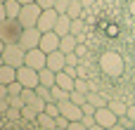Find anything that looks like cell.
<instances>
[{
  "mask_svg": "<svg viewBox=\"0 0 135 130\" xmlns=\"http://www.w3.org/2000/svg\"><path fill=\"white\" fill-rule=\"evenodd\" d=\"M59 43H62V36H57L55 31H45V33H43V38H40V45H38V47H40L43 52H47V54H50V52L59 50Z\"/></svg>",
  "mask_w": 135,
  "mask_h": 130,
  "instance_id": "30bf717a",
  "label": "cell"
},
{
  "mask_svg": "<svg viewBox=\"0 0 135 130\" xmlns=\"http://www.w3.org/2000/svg\"><path fill=\"white\" fill-rule=\"evenodd\" d=\"M74 52H76V54H78V57H81V59H83V57H85V54H88V47H85V45H83V43H78V47H76V50H74Z\"/></svg>",
  "mask_w": 135,
  "mask_h": 130,
  "instance_id": "74e56055",
  "label": "cell"
},
{
  "mask_svg": "<svg viewBox=\"0 0 135 130\" xmlns=\"http://www.w3.org/2000/svg\"><path fill=\"white\" fill-rule=\"evenodd\" d=\"M21 90H24V85H21L19 81H14V83H9V85H7V92H9V97H17V95H21Z\"/></svg>",
  "mask_w": 135,
  "mask_h": 130,
  "instance_id": "f1b7e54d",
  "label": "cell"
},
{
  "mask_svg": "<svg viewBox=\"0 0 135 130\" xmlns=\"http://www.w3.org/2000/svg\"><path fill=\"white\" fill-rule=\"evenodd\" d=\"M71 17L69 14H59V19H57V24H55V33L57 36H69L71 33Z\"/></svg>",
  "mask_w": 135,
  "mask_h": 130,
  "instance_id": "7c38bea8",
  "label": "cell"
},
{
  "mask_svg": "<svg viewBox=\"0 0 135 130\" xmlns=\"http://www.w3.org/2000/svg\"><path fill=\"white\" fill-rule=\"evenodd\" d=\"M66 14H69L71 19H83V17H85V7H83V2H81V0H71Z\"/></svg>",
  "mask_w": 135,
  "mask_h": 130,
  "instance_id": "2e32d148",
  "label": "cell"
},
{
  "mask_svg": "<svg viewBox=\"0 0 135 130\" xmlns=\"http://www.w3.org/2000/svg\"><path fill=\"white\" fill-rule=\"evenodd\" d=\"M14 81H17V69L9 66V64H2V66H0V83H2V85H9V83H14Z\"/></svg>",
  "mask_w": 135,
  "mask_h": 130,
  "instance_id": "5bb4252c",
  "label": "cell"
},
{
  "mask_svg": "<svg viewBox=\"0 0 135 130\" xmlns=\"http://www.w3.org/2000/svg\"><path fill=\"white\" fill-rule=\"evenodd\" d=\"M81 2H83V7H85V9H88V7H93V5H95V2H97V0H81Z\"/></svg>",
  "mask_w": 135,
  "mask_h": 130,
  "instance_id": "ee69618b",
  "label": "cell"
},
{
  "mask_svg": "<svg viewBox=\"0 0 135 130\" xmlns=\"http://www.w3.org/2000/svg\"><path fill=\"white\" fill-rule=\"evenodd\" d=\"M66 64H69V66H78V64H81V57H78L76 52H66Z\"/></svg>",
  "mask_w": 135,
  "mask_h": 130,
  "instance_id": "d6a6232c",
  "label": "cell"
},
{
  "mask_svg": "<svg viewBox=\"0 0 135 130\" xmlns=\"http://www.w3.org/2000/svg\"><path fill=\"white\" fill-rule=\"evenodd\" d=\"M66 130H88V126H85L83 121H71V123H69V128H66Z\"/></svg>",
  "mask_w": 135,
  "mask_h": 130,
  "instance_id": "836d02e7",
  "label": "cell"
},
{
  "mask_svg": "<svg viewBox=\"0 0 135 130\" xmlns=\"http://www.w3.org/2000/svg\"><path fill=\"white\" fill-rule=\"evenodd\" d=\"M64 66H66V54L62 50H55V52L47 54V69H52L55 73H59V71H64Z\"/></svg>",
  "mask_w": 135,
  "mask_h": 130,
  "instance_id": "8fae6325",
  "label": "cell"
},
{
  "mask_svg": "<svg viewBox=\"0 0 135 130\" xmlns=\"http://www.w3.org/2000/svg\"><path fill=\"white\" fill-rule=\"evenodd\" d=\"M38 81H40V85H47V88H52L55 83H57V73L52 71V69H40L38 71Z\"/></svg>",
  "mask_w": 135,
  "mask_h": 130,
  "instance_id": "9a60e30c",
  "label": "cell"
},
{
  "mask_svg": "<svg viewBox=\"0 0 135 130\" xmlns=\"http://www.w3.org/2000/svg\"><path fill=\"white\" fill-rule=\"evenodd\" d=\"M36 2H38V5H40V7H43V9H52V7H55V2H57V0H36Z\"/></svg>",
  "mask_w": 135,
  "mask_h": 130,
  "instance_id": "8d00e7d4",
  "label": "cell"
},
{
  "mask_svg": "<svg viewBox=\"0 0 135 130\" xmlns=\"http://www.w3.org/2000/svg\"><path fill=\"white\" fill-rule=\"evenodd\" d=\"M5 116H7L9 121H19V118H21V109H19V107H12V104H9V109H7V114H5Z\"/></svg>",
  "mask_w": 135,
  "mask_h": 130,
  "instance_id": "4dcf8cb0",
  "label": "cell"
},
{
  "mask_svg": "<svg viewBox=\"0 0 135 130\" xmlns=\"http://www.w3.org/2000/svg\"><path fill=\"white\" fill-rule=\"evenodd\" d=\"M24 26L19 24V19H7L0 24V40H5L7 45L9 43H19V36H21Z\"/></svg>",
  "mask_w": 135,
  "mask_h": 130,
  "instance_id": "277c9868",
  "label": "cell"
},
{
  "mask_svg": "<svg viewBox=\"0 0 135 130\" xmlns=\"http://www.w3.org/2000/svg\"><path fill=\"white\" fill-rule=\"evenodd\" d=\"M40 38H43V31H38V26H36V28H24L21 36H19V47H24V50H36V47L40 45Z\"/></svg>",
  "mask_w": 135,
  "mask_h": 130,
  "instance_id": "5b68a950",
  "label": "cell"
},
{
  "mask_svg": "<svg viewBox=\"0 0 135 130\" xmlns=\"http://www.w3.org/2000/svg\"><path fill=\"white\" fill-rule=\"evenodd\" d=\"M78 36H74V33H69V36H62V43H59V50L66 54V52H74L76 47H78Z\"/></svg>",
  "mask_w": 135,
  "mask_h": 130,
  "instance_id": "4fadbf2b",
  "label": "cell"
},
{
  "mask_svg": "<svg viewBox=\"0 0 135 130\" xmlns=\"http://www.w3.org/2000/svg\"><path fill=\"white\" fill-rule=\"evenodd\" d=\"M107 107H109L116 116H126V114H128V104H126V102H121V99H109V102H107Z\"/></svg>",
  "mask_w": 135,
  "mask_h": 130,
  "instance_id": "d6986e66",
  "label": "cell"
},
{
  "mask_svg": "<svg viewBox=\"0 0 135 130\" xmlns=\"http://www.w3.org/2000/svg\"><path fill=\"white\" fill-rule=\"evenodd\" d=\"M74 81H76V78H71L66 71H59V73H57V85L64 88V90H69V92L74 90Z\"/></svg>",
  "mask_w": 135,
  "mask_h": 130,
  "instance_id": "ac0fdd59",
  "label": "cell"
},
{
  "mask_svg": "<svg viewBox=\"0 0 135 130\" xmlns=\"http://www.w3.org/2000/svg\"><path fill=\"white\" fill-rule=\"evenodd\" d=\"M9 97V92H7V85H2L0 83V99H7Z\"/></svg>",
  "mask_w": 135,
  "mask_h": 130,
  "instance_id": "60d3db41",
  "label": "cell"
},
{
  "mask_svg": "<svg viewBox=\"0 0 135 130\" xmlns=\"http://www.w3.org/2000/svg\"><path fill=\"white\" fill-rule=\"evenodd\" d=\"M69 5H71V0H57V2H55V9H57L59 14H66Z\"/></svg>",
  "mask_w": 135,
  "mask_h": 130,
  "instance_id": "1f68e13d",
  "label": "cell"
},
{
  "mask_svg": "<svg viewBox=\"0 0 135 130\" xmlns=\"http://www.w3.org/2000/svg\"><path fill=\"white\" fill-rule=\"evenodd\" d=\"M88 102H90L93 107H107V99H104L100 92H95V90H90V92H88Z\"/></svg>",
  "mask_w": 135,
  "mask_h": 130,
  "instance_id": "603a6c76",
  "label": "cell"
},
{
  "mask_svg": "<svg viewBox=\"0 0 135 130\" xmlns=\"http://www.w3.org/2000/svg\"><path fill=\"white\" fill-rule=\"evenodd\" d=\"M69 99H71V102H76V104H81V107H83V104H85V102H88V95H85V92H81V90H71V95H69Z\"/></svg>",
  "mask_w": 135,
  "mask_h": 130,
  "instance_id": "83f0119b",
  "label": "cell"
},
{
  "mask_svg": "<svg viewBox=\"0 0 135 130\" xmlns=\"http://www.w3.org/2000/svg\"><path fill=\"white\" fill-rule=\"evenodd\" d=\"M7 109H9V97L7 99H0V114H7Z\"/></svg>",
  "mask_w": 135,
  "mask_h": 130,
  "instance_id": "f35d334b",
  "label": "cell"
},
{
  "mask_svg": "<svg viewBox=\"0 0 135 130\" xmlns=\"http://www.w3.org/2000/svg\"><path fill=\"white\" fill-rule=\"evenodd\" d=\"M131 12H133V14H135V0H133V2H131Z\"/></svg>",
  "mask_w": 135,
  "mask_h": 130,
  "instance_id": "681fc988",
  "label": "cell"
},
{
  "mask_svg": "<svg viewBox=\"0 0 135 130\" xmlns=\"http://www.w3.org/2000/svg\"><path fill=\"white\" fill-rule=\"evenodd\" d=\"M2 62H5V64H9V66H14V69L24 66V64H26V50H24V47H19V43H9V45H5Z\"/></svg>",
  "mask_w": 135,
  "mask_h": 130,
  "instance_id": "3957f363",
  "label": "cell"
},
{
  "mask_svg": "<svg viewBox=\"0 0 135 130\" xmlns=\"http://www.w3.org/2000/svg\"><path fill=\"white\" fill-rule=\"evenodd\" d=\"M0 2H7V0H0Z\"/></svg>",
  "mask_w": 135,
  "mask_h": 130,
  "instance_id": "816d5d0a",
  "label": "cell"
},
{
  "mask_svg": "<svg viewBox=\"0 0 135 130\" xmlns=\"http://www.w3.org/2000/svg\"><path fill=\"white\" fill-rule=\"evenodd\" d=\"M69 95H71V92H69V90H64V88H59L57 83L52 85V99H55V102H62V99H69Z\"/></svg>",
  "mask_w": 135,
  "mask_h": 130,
  "instance_id": "7402d4cb",
  "label": "cell"
},
{
  "mask_svg": "<svg viewBox=\"0 0 135 130\" xmlns=\"http://www.w3.org/2000/svg\"><path fill=\"white\" fill-rule=\"evenodd\" d=\"M83 123L90 128V126H93V123H97V121H95V116H83Z\"/></svg>",
  "mask_w": 135,
  "mask_h": 130,
  "instance_id": "b9f144b4",
  "label": "cell"
},
{
  "mask_svg": "<svg viewBox=\"0 0 135 130\" xmlns=\"http://www.w3.org/2000/svg\"><path fill=\"white\" fill-rule=\"evenodd\" d=\"M88 130H107V128H102L100 123H93V126H90V128H88Z\"/></svg>",
  "mask_w": 135,
  "mask_h": 130,
  "instance_id": "f6af8a7d",
  "label": "cell"
},
{
  "mask_svg": "<svg viewBox=\"0 0 135 130\" xmlns=\"http://www.w3.org/2000/svg\"><path fill=\"white\" fill-rule=\"evenodd\" d=\"M55 121H57V128H69V123H71V121H69V118H64L62 114H59Z\"/></svg>",
  "mask_w": 135,
  "mask_h": 130,
  "instance_id": "d590c367",
  "label": "cell"
},
{
  "mask_svg": "<svg viewBox=\"0 0 135 130\" xmlns=\"http://www.w3.org/2000/svg\"><path fill=\"white\" fill-rule=\"evenodd\" d=\"M83 28H85V19H74V21H71V33H74V36L81 38V36H83Z\"/></svg>",
  "mask_w": 135,
  "mask_h": 130,
  "instance_id": "4316f807",
  "label": "cell"
},
{
  "mask_svg": "<svg viewBox=\"0 0 135 130\" xmlns=\"http://www.w3.org/2000/svg\"><path fill=\"white\" fill-rule=\"evenodd\" d=\"M131 130H135V128H131Z\"/></svg>",
  "mask_w": 135,
  "mask_h": 130,
  "instance_id": "f5cc1de1",
  "label": "cell"
},
{
  "mask_svg": "<svg viewBox=\"0 0 135 130\" xmlns=\"http://www.w3.org/2000/svg\"><path fill=\"white\" fill-rule=\"evenodd\" d=\"M128 116L135 121V104H128Z\"/></svg>",
  "mask_w": 135,
  "mask_h": 130,
  "instance_id": "7bdbcfd3",
  "label": "cell"
},
{
  "mask_svg": "<svg viewBox=\"0 0 135 130\" xmlns=\"http://www.w3.org/2000/svg\"><path fill=\"white\" fill-rule=\"evenodd\" d=\"M21 5H28V2H36V0H19Z\"/></svg>",
  "mask_w": 135,
  "mask_h": 130,
  "instance_id": "c3c4849f",
  "label": "cell"
},
{
  "mask_svg": "<svg viewBox=\"0 0 135 130\" xmlns=\"http://www.w3.org/2000/svg\"><path fill=\"white\" fill-rule=\"evenodd\" d=\"M40 12H43V7L38 2H28V5H21V12H19L17 19L24 28H36V24L40 19Z\"/></svg>",
  "mask_w": 135,
  "mask_h": 130,
  "instance_id": "7a4b0ae2",
  "label": "cell"
},
{
  "mask_svg": "<svg viewBox=\"0 0 135 130\" xmlns=\"http://www.w3.org/2000/svg\"><path fill=\"white\" fill-rule=\"evenodd\" d=\"M17 81H19L24 88H33V90H36V85L40 83V81H38V71L31 69V66H26V64L17 69Z\"/></svg>",
  "mask_w": 135,
  "mask_h": 130,
  "instance_id": "8992f818",
  "label": "cell"
},
{
  "mask_svg": "<svg viewBox=\"0 0 135 130\" xmlns=\"http://www.w3.org/2000/svg\"><path fill=\"white\" fill-rule=\"evenodd\" d=\"M45 114H50L52 118H57V116H59V104H57L55 99H52V102H47V104H45Z\"/></svg>",
  "mask_w": 135,
  "mask_h": 130,
  "instance_id": "f546056e",
  "label": "cell"
},
{
  "mask_svg": "<svg viewBox=\"0 0 135 130\" xmlns=\"http://www.w3.org/2000/svg\"><path fill=\"white\" fill-rule=\"evenodd\" d=\"M7 21V9H5V2H0V24Z\"/></svg>",
  "mask_w": 135,
  "mask_h": 130,
  "instance_id": "ab89813d",
  "label": "cell"
},
{
  "mask_svg": "<svg viewBox=\"0 0 135 130\" xmlns=\"http://www.w3.org/2000/svg\"><path fill=\"white\" fill-rule=\"evenodd\" d=\"M5 9H7V19H17L19 12H21V2L19 0H7L5 2Z\"/></svg>",
  "mask_w": 135,
  "mask_h": 130,
  "instance_id": "ffe728a7",
  "label": "cell"
},
{
  "mask_svg": "<svg viewBox=\"0 0 135 130\" xmlns=\"http://www.w3.org/2000/svg\"><path fill=\"white\" fill-rule=\"evenodd\" d=\"M74 90H81V92H90L93 88H90V83H88V78H83V76H78L76 81H74Z\"/></svg>",
  "mask_w": 135,
  "mask_h": 130,
  "instance_id": "cb8c5ba5",
  "label": "cell"
},
{
  "mask_svg": "<svg viewBox=\"0 0 135 130\" xmlns=\"http://www.w3.org/2000/svg\"><path fill=\"white\" fill-rule=\"evenodd\" d=\"M2 64H5V62H2V54H0V66H2Z\"/></svg>",
  "mask_w": 135,
  "mask_h": 130,
  "instance_id": "f907efd6",
  "label": "cell"
},
{
  "mask_svg": "<svg viewBox=\"0 0 135 130\" xmlns=\"http://www.w3.org/2000/svg\"><path fill=\"white\" fill-rule=\"evenodd\" d=\"M95 121H97L102 128H112V126L119 123V116H116L109 107H97V111H95Z\"/></svg>",
  "mask_w": 135,
  "mask_h": 130,
  "instance_id": "9c48e42d",
  "label": "cell"
},
{
  "mask_svg": "<svg viewBox=\"0 0 135 130\" xmlns=\"http://www.w3.org/2000/svg\"><path fill=\"white\" fill-rule=\"evenodd\" d=\"M57 19H59V12L52 7V9H43L40 12V19H38V31H55V24H57Z\"/></svg>",
  "mask_w": 135,
  "mask_h": 130,
  "instance_id": "ba28073f",
  "label": "cell"
},
{
  "mask_svg": "<svg viewBox=\"0 0 135 130\" xmlns=\"http://www.w3.org/2000/svg\"><path fill=\"white\" fill-rule=\"evenodd\" d=\"M36 95L40 97V99H45V102H52V88H47V85H36Z\"/></svg>",
  "mask_w": 135,
  "mask_h": 130,
  "instance_id": "44dd1931",
  "label": "cell"
},
{
  "mask_svg": "<svg viewBox=\"0 0 135 130\" xmlns=\"http://www.w3.org/2000/svg\"><path fill=\"white\" fill-rule=\"evenodd\" d=\"M36 123L40 126V128H45V130H57V121L50 116V114H38V118H36Z\"/></svg>",
  "mask_w": 135,
  "mask_h": 130,
  "instance_id": "e0dca14e",
  "label": "cell"
},
{
  "mask_svg": "<svg viewBox=\"0 0 135 130\" xmlns=\"http://www.w3.org/2000/svg\"><path fill=\"white\" fill-rule=\"evenodd\" d=\"M26 66H31V69H36V71L45 69V66H47V52H43L40 47L26 50Z\"/></svg>",
  "mask_w": 135,
  "mask_h": 130,
  "instance_id": "52a82bcc",
  "label": "cell"
},
{
  "mask_svg": "<svg viewBox=\"0 0 135 130\" xmlns=\"http://www.w3.org/2000/svg\"><path fill=\"white\" fill-rule=\"evenodd\" d=\"M5 45H7V43H5V40H0V54L5 52Z\"/></svg>",
  "mask_w": 135,
  "mask_h": 130,
  "instance_id": "7dc6e473",
  "label": "cell"
},
{
  "mask_svg": "<svg viewBox=\"0 0 135 130\" xmlns=\"http://www.w3.org/2000/svg\"><path fill=\"white\" fill-rule=\"evenodd\" d=\"M21 99H24V104H33V102L38 99V95H36L33 88H24V90H21Z\"/></svg>",
  "mask_w": 135,
  "mask_h": 130,
  "instance_id": "484cf974",
  "label": "cell"
},
{
  "mask_svg": "<svg viewBox=\"0 0 135 130\" xmlns=\"http://www.w3.org/2000/svg\"><path fill=\"white\" fill-rule=\"evenodd\" d=\"M107 130H128V128H123L121 123H116V126H112V128H107Z\"/></svg>",
  "mask_w": 135,
  "mask_h": 130,
  "instance_id": "bcb514c9",
  "label": "cell"
},
{
  "mask_svg": "<svg viewBox=\"0 0 135 130\" xmlns=\"http://www.w3.org/2000/svg\"><path fill=\"white\" fill-rule=\"evenodd\" d=\"M100 69H102L107 76H112V78H119V76L123 73L126 64H123V57H121L119 52L109 50V52H104V54L100 57Z\"/></svg>",
  "mask_w": 135,
  "mask_h": 130,
  "instance_id": "6da1fadb",
  "label": "cell"
},
{
  "mask_svg": "<svg viewBox=\"0 0 135 130\" xmlns=\"http://www.w3.org/2000/svg\"><path fill=\"white\" fill-rule=\"evenodd\" d=\"M95 111H97V107H93L90 102L83 104V114H85V116H95Z\"/></svg>",
  "mask_w": 135,
  "mask_h": 130,
  "instance_id": "e575fe53",
  "label": "cell"
},
{
  "mask_svg": "<svg viewBox=\"0 0 135 130\" xmlns=\"http://www.w3.org/2000/svg\"><path fill=\"white\" fill-rule=\"evenodd\" d=\"M21 118H26V121H33V123H36V118H38V111H36L31 104H24V107H21Z\"/></svg>",
  "mask_w": 135,
  "mask_h": 130,
  "instance_id": "d4e9b609",
  "label": "cell"
}]
</instances>
